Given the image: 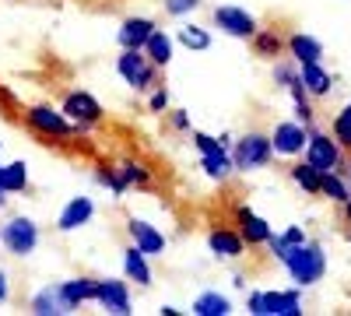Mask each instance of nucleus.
Wrapping results in <instances>:
<instances>
[{"instance_id": "f257e3e1", "label": "nucleus", "mask_w": 351, "mask_h": 316, "mask_svg": "<svg viewBox=\"0 0 351 316\" xmlns=\"http://www.w3.org/2000/svg\"><path fill=\"white\" fill-rule=\"evenodd\" d=\"M281 264L288 267L291 281H295L299 289H309V284L324 281V274H327V253L319 250L316 243L306 239L302 246H288V253H285Z\"/></svg>"}, {"instance_id": "f03ea898", "label": "nucleus", "mask_w": 351, "mask_h": 316, "mask_svg": "<svg viewBox=\"0 0 351 316\" xmlns=\"http://www.w3.org/2000/svg\"><path fill=\"white\" fill-rule=\"evenodd\" d=\"M21 123L32 130L36 137H43V141H71V137H77V134H84L77 123H71L67 117H64V109L56 112L53 106H28L25 109V117H21Z\"/></svg>"}, {"instance_id": "7ed1b4c3", "label": "nucleus", "mask_w": 351, "mask_h": 316, "mask_svg": "<svg viewBox=\"0 0 351 316\" xmlns=\"http://www.w3.org/2000/svg\"><path fill=\"white\" fill-rule=\"evenodd\" d=\"M274 158V148H271V137L260 134V130H250L236 141L232 148V165L236 172H253V169H267Z\"/></svg>"}, {"instance_id": "20e7f679", "label": "nucleus", "mask_w": 351, "mask_h": 316, "mask_svg": "<svg viewBox=\"0 0 351 316\" xmlns=\"http://www.w3.org/2000/svg\"><path fill=\"white\" fill-rule=\"evenodd\" d=\"M116 71H120V77L130 84L134 92H148V88H155V81H158V67L144 56V49H120V56H116Z\"/></svg>"}, {"instance_id": "39448f33", "label": "nucleus", "mask_w": 351, "mask_h": 316, "mask_svg": "<svg viewBox=\"0 0 351 316\" xmlns=\"http://www.w3.org/2000/svg\"><path fill=\"white\" fill-rule=\"evenodd\" d=\"M0 246H4L11 256H32L39 246V225L32 218H11L4 228H0Z\"/></svg>"}, {"instance_id": "423d86ee", "label": "nucleus", "mask_w": 351, "mask_h": 316, "mask_svg": "<svg viewBox=\"0 0 351 316\" xmlns=\"http://www.w3.org/2000/svg\"><path fill=\"white\" fill-rule=\"evenodd\" d=\"M60 109H64V117H67L71 123H77L81 130H92V127H99V123L106 120V109L99 106V99L88 95L84 88L67 92L64 102H60Z\"/></svg>"}, {"instance_id": "0eeeda50", "label": "nucleus", "mask_w": 351, "mask_h": 316, "mask_svg": "<svg viewBox=\"0 0 351 316\" xmlns=\"http://www.w3.org/2000/svg\"><path fill=\"white\" fill-rule=\"evenodd\" d=\"M246 306L256 316H302L299 292H253Z\"/></svg>"}, {"instance_id": "6e6552de", "label": "nucleus", "mask_w": 351, "mask_h": 316, "mask_svg": "<svg viewBox=\"0 0 351 316\" xmlns=\"http://www.w3.org/2000/svg\"><path fill=\"white\" fill-rule=\"evenodd\" d=\"M306 162H313L316 169H324V172H330V169H344V151H341V145L330 137V134H309V141H306Z\"/></svg>"}, {"instance_id": "1a4fd4ad", "label": "nucleus", "mask_w": 351, "mask_h": 316, "mask_svg": "<svg viewBox=\"0 0 351 316\" xmlns=\"http://www.w3.org/2000/svg\"><path fill=\"white\" fill-rule=\"evenodd\" d=\"M215 28H221V32L232 36V39H253L260 25H256V18L250 11L221 4V8H215Z\"/></svg>"}, {"instance_id": "9d476101", "label": "nucleus", "mask_w": 351, "mask_h": 316, "mask_svg": "<svg viewBox=\"0 0 351 316\" xmlns=\"http://www.w3.org/2000/svg\"><path fill=\"white\" fill-rule=\"evenodd\" d=\"M208 250L215 256H221V260H239V256H246V239L239 236V228L232 225H215L208 232Z\"/></svg>"}, {"instance_id": "9b49d317", "label": "nucleus", "mask_w": 351, "mask_h": 316, "mask_svg": "<svg viewBox=\"0 0 351 316\" xmlns=\"http://www.w3.org/2000/svg\"><path fill=\"white\" fill-rule=\"evenodd\" d=\"M306 141H309V134H306V127L302 123H278L274 127V134H271V148H274V155H281V158H295V155H302L306 151Z\"/></svg>"}, {"instance_id": "f8f14e48", "label": "nucleus", "mask_w": 351, "mask_h": 316, "mask_svg": "<svg viewBox=\"0 0 351 316\" xmlns=\"http://www.w3.org/2000/svg\"><path fill=\"white\" fill-rule=\"evenodd\" d=\"M127 236H130V243H134L141 253H148V256H158V253L165 250V236L158 232L152 221H144V218H130V221H127Z\"/></svg>"}, {"instance_id": "ddd939ff", "label": "nucleus", "mask_w": 351, "mask_h": 316, "mask_svg": "<svg viewBox=\"0 0 351 316\" xmlns=\"http://www.w3.org/2000/svg\"><path fill=\"white\" fill-rule=\"evenodd\" d=\"M92 215H95V200L92 197H71L67 208L60 211V218H56V228H60V232H74V228L92 221Z\"/></svg>"}, {"instance_id": "4468645a", "label": "nucleus", "mask_w": 351, "mask_h": 316, "mask_svg": "<svg viewBox=\"0 0 351 316\" xmlns=\"http://www.w3.org/2000/svg\"><path fill=\"white\" fill-rule=\"evenodd\" d=\"M155 28H158L155 18H127L123 28L116 32V42H120V49H144Z\"/></svg>"}, {"instance_id": "2eb2a0df", "label": "nucleus", "mask_w": 351, "mask_h": 316, "mask_svg": "<svg viewBox=\"0 0 351 316\" xmlns=\"http://www.w3.org/2000/svg\"><path fill=\"white\" fill-rule=\"evenodd\" d=\"M236 225H239V236L246 239V246H267L271 225L263 221L260 215H253L250 208H236Z\"/></svg>"}, {"instance_id": "dca6fc26", "label": "nucleus", "mask_w": 351, "mask_h": 316, "mask_svg": "<svg viewBox=\"0 0 351 316\" xmlns=\"http://www.w3.org/2000/svg\"><path fill=\"white\" fill-rule=\"evenodd\" d=\"M95 302L109 313H120L127 316L130 313V292H127V284L123 281H99V292H95Z\"/></svg>"}, {"instance_id": "f3484780", "label": "nucleus", "mask_w": 351, "mask_h": 316, "mask_svg": "<svg viewBox=\"0 0 351 316\" xmlns=\"http://www.w3.org/2000/svg\"><path fill=\"white\" fill-rule=\"evenodd\" d=\"M285 53L291 56L295 64H313V60H324V42L306 36V32H295L285 39Z\"/></svg>"}, {"instance_id": "a211bd4d", "label": "nucleus", "mask_w": 351, "mask_h": 316, "mask_svg": "<svg viewBox=\"0 0 351 316\" xmlns=\"http://www.w3.org/2000/svg\"><path fill=\"white\" fill-rule=\"evenodd\" d=\"M299 77H302L306 95H316V99L330 95V88H334V77H330L324 67H319V60H313V64H299Z\"/></svg>"}, {"instance_id": "6ab92c4d", "label": "nucleus", "mask_w": 351, "mask_h": 316, "mask_svg": "<svg viewBox=\"0 0 351 316\" xmlns=\"http://www.w3.org/2000/svg\"><path fill=\"white\" fill-rule=\"evenodd\" d=\"M32 313L36 316H53V313H71V306H67V299H64V292H60V284H46L43 292H36L32 295Z\"/></svg>"}, {"instance_id": "aec40b11", "label": "nucleus", "mask_w": 351, "mask_h": 316, "mask_svg": "<svg viewBox=\"0 0 351 316\" xmlns=\"http://www.w3.org/2000/svg\"><path fill=\"white\" fill-rule=\"evenodd\" d=\"M123 271L134 284H141V289H148L152 284V267H148V253H141L134 243L123 250Z\"/></svg>"}, {"instance_id": "412c9836", "label": "nucleus", "mask_w": 351, "mask_h": 316, "mask_svg": "<svg viewBox=\"0 0 351 316\" xmlns=\"http://www.w3.org/2000/svg\"><path fill=\"white\" fill-rule=\"evenodd\" d=\"M60 292L67 299L71 309H77L81 302H95V292H99V281L95 278H71L60 284Z\"/></svg>"}, {"instance_id": "4be33fe9", "label": "nucleus", "mask_w": 351, "mask_h": 316, "mask_svg": "<svg viewBox=\"0 0 351 316\" xmlns=\"http://www.w3.org/2000/svg\"><path fill=\"white\" fill-rule=\"evenodd\" d=\"M172 36L169 32H162V28H155V32H152V39L148 42H144V56H148V60L158 67V71H165L169 64H172Z\"/></svg>"}, {"instance_id": "5701e85b", "label": "nucleus", "mask_w": 351, "mask_h": 316, "mask_svg": "<svg viewBox=\"0 0 351 316\" xmlns=\"http://www.w3.org/2000/svg\"><path fill=\"white\" fill-rule=\"evenodd\" d=\"M288 176H291V183H295L306 197H319V180H324V169H316L313 162H299V165L288 169Z\"/></svg>"}, {"instance_id": "b1692460", "label": "nucleus", "mask_w": 351, "mask_h": 316, "mask_svg": "<svg viewBox=\"0 0 351 316\" xmlns=\"http://www.w3.org/2000/svg\"><path fill=\"white\" fill-rule=\"evenodd\" d=\"M0 190L4 193H25L28 190V165L25 162L0 165Z\"/></svg>"}, {"instance_id": "393cba45", "label": "nucleus", "mask_w": 351, "mask_h": 316, "mask_svg": "<svg viewBox=\"0 0 351 316\" xmlns=\"http://www.w3.org/2000/svg\"><path fill=\"white\" fill-rule=\"evenodd\" d=\"M285 49V39L281 32H271V28H256V36H253V53L263 56V60H278Z\"/></svg>"}, {"instance_id": "a878e982", "label": "nucleus", "mask_w": 351, "mask_h": 316, "mask_svg": "<svg viewBox=\"0 0 351 316\" xmlns=\"http://www.w3.org/2000/svg\"><path fill=\"white\" fill-rule=\"evenodd\" d=\"M193 313L197 316H228L232 313V299L221 295V292H204V295H197Z\"/></svg>"}, {"instance_id": "bb28decb", "label": "nucleus", "mask_w": 351, "mask_h": 316, "mask_svg": "<svg viewBox=\"0 0 351 316\" xmlns=\"http://www.w3.org/2000/svg\"><path fill=\"white\" fill-rule=\"evenodd\" d=\"M200 169L208 172L211 180H228L232 172H236V165H232V151H215V155H200Z\"/></svg>"}, {"instance_id": "cd10ccee", "label": "nucleus", "mask_w": 351, "mask_h": 316, "mask_svg": "<svg viewBox=\"0 0 351 316\" xmlns=\"http://www.w3.org/2000/svg\"><path fill=\"white\" fill-rule=\"evenodd\" d=\"M319 197H327V200H334V204H344V200L351 197L348 193V183L337 176V172L330 169V172H324V180H319Z\"/></svg>"}, {"instance_id": "c85d7f7f", "label": "nucleus", "mask_w": 351, "mask_h": 316, "mask_svg": "<svg viewBox=\"0 0 351 316\" xmlns=\"http://www.w3.org/2000/svg\"><path fill=\"white\" fill-rule=\"evenodd\" d=\"M116 169H120V176H123L127 186H152V169L144 162H120Z\"/></svg>"}, {"instance_id": "c756f323", "label": "nucleus", "mask_w": 351, "mask_h": 316, "mask_svg": "<svg viewBox=\"0 0 351 316\" xmlns=\"http://www.w3.org/2000/svg\"><path fill=\"white\" fill-rule=\"evenodd\" d=\"M95 183L106 186L112 197H123L127 193V183L120 176V169H112V165H95Z\"/></svg>"}, {"instance_id": "7c9ffc66", "label": "nucleus", "mask_w": 351, "mask_h": 316, "mask_svg": "<svg viewBox=\"0 0 351 316\" xmlns=\"http://www.w3.org/2000/svg\"><path fill=\"white\" fill-rule=\"evenodd\" d=\"M180 42L186 49H208L211 46V32H208V28H200V25H183L180 28Z\"/></svg>"}, {"instance_id": "2f4dec72", "label": "nucleus", "mask_w": 351, "mask_h": 316, "mask_svg": "<svg viewBox=\"0 0 351 316\" xmlns=\"http://www.w3.org/2000/svg\"><path fill=\"white\" fill-rule=\"evenodd\" d=\"M334 141L341 145V151H351V102L334 117Z\"/></svg>"}, {"instance_id": "473e14b6", "label": "nucleus", "mask_w": 351, "mask_h": 316, "mask_svg": "<svg viewBox=\"0 0 351 316\" xmlns=\"http://www.w3.org/2000/svg\"><path fill=\"white\" fill-rule=\"evenodd\" d=\"M190 141H193V148H197L200 155H215V151H225L221 137H211V134H204V130H193V134H190Z\"/></svg>"}, {"instance_id": "72a5a7b5", "label": "nucleus", "mask_w": 351, "mask_h": 316, "mask_svg": "<svg viewBox=\"0 0 351 316\" xmlns=\"http://www.w3.org/2000/svg\"><path fill=\"white\" fill-rule=\"evenodd\" d=\"M197 8H200V0H165V14L169 18H183V14H190Z\"/></svg>"}, {"instance_id": "f704fd0d", "label": "nucleus", "mask_w": 351, "mask_h": 316, "mask_svg": "<svg viewBox=\"0 0 351 316\" xmlns=\"http://www.w3.org/2000/svg\"><path fill=\"white\" fill-rule=\"evenodd\" d=\"M295 117H299V123H302V127H309V123H313V117H316L306 95H295Z\"/></svg>"}, {"instance_id": "c9c22d12", "label": "nucleus", "mask_w": 351, "mask_h": 316, "mask_svg": "<svg viewBox=\"0 0 351 316\" xmlns=\"http://www.w3.org/2000/svg\"><path fill=\"white\" fill-rule=\"evenodd\" d=\"M281 236H285V243H288V246H302V243L309 239V236L302 232V228H299V225H288V228H285V232H281Z\"/></svg>"}, {"instance_id": "e433bc0d", "label": "nucleus", "mask_w": 351, "mask_h": 316, "mask_svg": "<svg viewBox=\"0 0 351 316\" xmlns=\"http://www.w3.org/2000/svg\"><path fill=\"white\" fill-rule=\"evenodd\" d=\"M165 106H169V92H165V88H158V92L148 99V109H152V112H165Z\"/></svg>"}, {"instance_id": "4c0bfd02", "label": "nucleus", "mask_w": 351, "mask_h": 316, "mask_svg": "<svg viewBox=\"0 0 351 316\" xmlns=\"http://www.w3.org/2000/svg\"><path fill=\"white\" fill-rule=\"evenodd\" d=\"M172 130H190V117H186L183 109H176V112H172Z\"/></svg>"}, {"instance_id": "58836bf2", "label": "nucleus", "mask_w": 351, "mask_h": 316, "mask_svg": "<svg viewBox=\"0 0 351 316\" xmlns=\"http://www.w3.org/2000/svg\"><path fill=\"white\" fill-rule=\"evenodd\" d=\"M11 299V281H8V271H0V302Z\"/></svg>"}, {"instance_id": "ea45409f", "label": "nucleus", "mask_w": 351, "mask_h": 316, "mask_svg": "<svg viewBox=\"0 0 351 316\" xmlns=\"http://www.w3.org/2000/svg\"><path fill=\"white\" fill-rule=\"evenodd\" d=\"M0 102H4V106H14V95L4 88V84H0Z\"/></svg>"}, {"instance_id": "a19ab883", "label": "nucleus", "mask_w": 351, "mask_h": 316, "mask_svg": "<svg viewBox=\"0 0 351 316\" xmlns=\"http://www.w3.org/2000/svg\"><path fill=\"white\" fill-rule=\"evenodd\" d=\"M344 218H348V225H351V197L344 200Z\"/></svg>"}, {"instance_id": "79ce46f5", "label": "nucleus", "mask_w": 351, "mask_h": 316, "mask_svg": "<svg viewBox=\"0 0 351 316\" xmlns=\"http://www.w3.org/2000/svg\"><path fill=\"white\" fill-rule=\"evenodd\" d=\"M8 204V197H4V190H0V208H4Z\"/></svg>"}, {"instance_id": "37998d69", "label": "nucleus", "mask_w": 351, "mask_h": 316, "mask_svg": "<svg viewBox=\"0 0 351 316\" xmlns=\"http://www.w3.org/2000/svg\"><path fill=\"white\" fill-rule=\"evenodd\" d=\"M344 169H348V176H351V162H348V165H344Z\"/></svg>"}]
</instances>
